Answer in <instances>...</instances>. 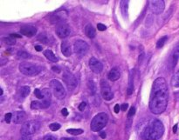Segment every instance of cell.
Listing matches in <instances>:
<instances>
[{"instance_id": "e0dca14e", "label": "cell", "mask_w": 179, "mask_h": 140, "mask_svg": "<svg viewBox=\"0 0 179 140\" xmlns=\"http://www.w3.org/2000/svg\"><path fill=\"white\" fill-rule=\"evenodd\" d=\"M38 40L45 44H53V43H54L53 37L46 33H40L38 37Z\"/></svg>"}, {"instance_id": "f1b7e54d", "label": "cell", "mask_w": 179, "mask_h": 140, "mask_svg": "<svg viewBox=\"0 0 179 140\" xmlns=\"http://www.w3.org/2000/svg\"><path fill=\"white\" fill-rule=\"evenodd\" d=\"M167 40H168V37H167V36H164V37H161V38L157 41V43H156V47H157V48H162V47L164 45V44L166 43Z\"/></svg>"}, {"instance_id": "f6af8a7d", "label": "cell", "mask_w": 179, "mask_h": 140, "mask_svg": "<svg viewBox=\"0 0 179 140\" xmlns=\"http://www.w3.org/2000/svg\"><path fill=\"white\" fill-rule=\"evenodd\" d=\"M177 131H178V124L174 125V127H173V132H174V133H176V132H177Z\"/></svg>"}, {"instance_id": "7c38bea8", "label": "cell", "mask_w": 179, "mask_h": 140, "mask_svg": "<svg viewBox=\"0 0 179 140\" xmlns=\"http://www.w3.org/2000/svg\"><path fill=\"white\" fill-rule=\"evenodd\" d=\"M70 33H71V30L67 25H66L64 23L58 25V26L56 28V34L60 38H65L70 35Z\"/></svg>"}, {"instance_id": "f35d334b", "label": "cell", "mask_w": 179, "mask_h": 140, "mask_svg": "<svg viewBox=\"0 0 179 140\" xmlns=\"http://www.w3.org/2000/svg\"><path fill=\"white\" fill-rule=\"evenodd\" d=\"M120 110H121V106H120L119 105H115L114 108V112H115V113H119Z\"/></svg>"}, {"instance_id": "6da1fadb", "label": "cell", "mask_w": 179, "mask_h": 140, "mask_svg": "<svg viewBox=\"0 0 179 140\" xmlns=\"http://www.w3.org/2000/svg\"><path fill=\"white\" fill-rule=\"evenodd\" d=\"M169 90L168 85L163 77L156 78L152 86L150 93L148 107L152 113L161 114L165 110L168 105Z\"/></svg>"}, {"instance_id": "ee69618b", "label": "cell", "mask_w": 179, "mask_h": 140, "mask_svg": "<svg viewBox=\"0 0 179 140\" xmlns=\"http://www.w3.org/2000/svg\"><path fill=\"white\" fill-rule=\"evenodd\" d=\"M35 50L37 51H42V46L41 45H35Z\"/></svg>"}, {"instance_id": "4316f807", "label": "cell", "mask_w": 179, "mask_h": 140, "mask_svg": "<svg viewBox=\"0 0 179 140\" xmlns=\"http://www.w3.org/2000/svg\"><path fill=\"white\" fill-rule=\"evenodd\" d=\"M171 84L175 87H179V70L173 76V77L171 79Z\"/></svg>"}, {"instance_id": "ba28073f", "label": "cell", "mask_w": 179, "mask_h": 140, "mask_svg": "<svg viewBox=\"0 0 179 140\" xmlns=\"http://www.w3.org/2000/svg\"><path fill=\"white\" fill-rule=\"evenodd\" d=\"M62 78H63V81L66 84V85H67V89L69 91H72V90H74L76 88L77 84H78L77 78L69 70H65L64 71Z\"/></svg>"}, {"instance_id": "f546056e", "label": "cell", "mask_w": 179, "mask_h": 140, "mask_svg": "<svg viewBox=\"0 0 179 140\" xmlns=\"http://www.w3.org/2000/svg\"><path fill=\"white\" fill-rule=\"evenodd\" d=\"M88 88H89V90L91 91L90 93L92 95L95 94V92H96V86H95V84L93 81H89L88 82Z\"/></svg>"}, {"instance_id": "7dc6e473", "label": "cell", "mask_w": 179, "mask_h": 140, "mask_svg": "<svg viewBox=\"0 0 179 140\" xmlns=\"http://www.w3.org/2000/svg\"><path fill=\"white\" fill-rule=\"evenodd\" d=\"M60 140H74L73 139H71V138H62Z\"/></svg>"}, {"instance_id": "bcb514c9", "label": "cell", "mask_w": 179, "mask_h": 140, "mask_svg": "<svg viewBox=\"0 0 179 140\" xmlns=\"http://www.w3.org/2000/svg\"><path fill=\"white\" fill-rule=\"evenodd\" d=\"M101 138L102 139H105L106 138V133L105 132H102L101 133Z\"/></svg>"}, {"instance_id": "7402d4cb", "label": "cell", "mask_w": 179, "mask_h": 140, "mask_svg": "<svg viewBox=\"0 0 179 140\" xmlns=\"http://www.w3.org/2000/svg\"><path fill=\"white\" fill-rule=\"evenodd\" d=\"M44 55H45V57L48 60H50V61H52V62L56 63V62L59 61L58 58L54 55V53H53L51 50H45V51H44Z\"/></svg>"}, {"instance_id": "4fadbf2b", "label": "cell", "mask_w": 179, "mask_h": 140, "mask_svg": "<svg viewBox=\"0 0 179 140\" xmlns=\"http://www.w3.org/2000/svg\"><path fill=\"white\" fill-rule=\"evenodd\" d=\"M67 13L66 11H60L56 12L54 15L52 16L51 21H52L53 24L60 25V24H63L64 20L67 18Z\"/></svg>"}, {"instance_id": "9c48e42d", "label": "cell", "mask_w": 179, "mask_h": 140, "mask_svg": "<svg viewBox=\"0 0 179 140\" xmlns=\"http://www.w3.org/2000/svg\"><path fill=\"white\" fill-rule=\"evenodd\" d=\"M73 49L77 55H79L80 57H82L87 54V52L88 51V44L85 41L79 39L74 42Z\"/></svg>"}, {"instance_id": "c3c4849f", "label": "cell", "mask_w": 179, "mask_h": 140, "mask_svg": "<svg viewBox=\"0 0 179 140\" xmlns=\"http://www.w3.org/2000/svg\"><path fill=\"white\" fill-rule=\"evenodd\" d=\"M0 95H1V96L3 95V90H2V89H0Z\"/></svg>"}, {"instance_id": "9a60e30c", "label": "cell", "mask_w": 179, "mask_h": 140, "mask_svg": "<svg viewBox=\"0 0 179 140\" xmlns=\"http://www.w3.org/2000/svg\"><path fill=\"white\" fill-rule=\"evenodd\" d=\"M20 32H21V34L26 36L28 37H32L36 35L37 29L32 25H23L20 28Z\"/></svg>"}, {"instance_id": "d590c367", "label": "cell", "mask_w": 179, "mask_h": 140, "mask_svg": "<svg viewBox=\"0 0 179 140\" xmlns=\"http://www.w3.org/2000/svg\"><path fill=\"white\" fill-rule=\"evenodd\" d=\"M97 28H98V30H99L100 32H104V31L107 29L106 25H103V24H98Z\"/></svg>"}, {"instance_id": "d6a6232c", "label": "cell", "mask_w": 179, "mask_h": 140, "mask_svg": "<svg viewBox=\"0 0 179 140\" xmlns=\"http://www.w3.org/2000/svg\"><path fill=\"white\" fill-rule=\"evenodd\" d=\"M34 95H35L36 98H37L38 99L42 100V99L44 98V95H43V93H42V91H40L39 89H35V90H34Z\"/></svg>"}, {"instance_id": "ac0fdd59", "label": "cell", "mask_w": 179, "mask_h": 140, "mask_svg": "<svg viewBox=\"0 0 179 140\" xmlns=\"http://www.w3.org/2000/svg\"><path fill=\"white\" fill-rule=\"evenodd\" d=\"M179 60V43L176 45V47L173 50V52L170 56V65L172 68H174Z\"/></svg>"}, {"instance_id": "52a82bcc", "label": "cell", "mask_w": 179, "mask_h": 140, "mask_svg": "<svg viewBox=\"0 0 179 140\" xmlns=\"http://www.w3.org/2000/svg\"><path fill=\"white\" fill-rule=\"evenodd\" d=\"M50 87L53 96L58 99H63L66 97V90L62 84L56 79H53L50 82Z\"/></svg>"}, {"instance_id": "5bb4252c", "label": "cell", "mask_w": 179, "mask_h": 140, "mask_svg": "<svg viewBox=\"0 0 179 140\" xmlns=\"http://www.w3.org/2000/svg\"><path fill=\"white\" fill-rule=\"evenodd\" d=\"M89 67L94 73H101L103 70V65L95 58H91L89 60Z\"/></svg>"}, {"instance_id": "60d3db41", "label": "cell", "mask_w": 179, "mask_h": 140, "mask_svg": "<svg viewBox=\"0 0 179 140\" xmlns=\"http://www.w3.org/2000/svg\"><path fill=\"white\" fill-rule=\"evenodd\" d=\"M128 107H129V105H128V104H123V105L121 106V110L125 111V110L128 109Z\"/></svg>"}, {"instance_id": "5b68a950", "label": "cell", "mask_w": 179, "mask_h": 140, "mask_svg": "<svg viewBox=\"0 0 179 140\" xmlns=\"http://www.w3.org/2000/svg\"><path fill=\"white\" fill-rule=\"evenodd\" d=\"M40 124L36 120H29L24 123L21 128V136H28L33 137V134L39 130Z\"/></svg>"}, {"instance_id": "ab89813d", "label": "cell", "mask_w": 179, "mask_h": 140, "mask_svg": "<svg viewBox=\"0 0 179 140\" xmlns=\"http://www.w3.org/2000/svg\"><path fill=\"white\" fill-rule=\"evenodd\" d=\"M61 113L63 116H67L68 115V110H67V108H63L62 110H61Z\"/></svg>"}, {"instance_id": "e575fe53", "label": "cell", "mask_w": 179, "mask_h": 140, "mask_svg": "<svg viewBox=\"0 0 179 140\" xmlns=\"http://www.w3.org/2000/svg\"><path fill=\"white\" fill-rule=\"evenodd\" d=\"M135 113H136V108H135L134 106H132V107L130 108V110H129V113H128V117L129 118V117H133V116L135 115Z\"/></svg>"}, {"instance_id": "7bdbcfd3", "label": "cell", "mask_w": 179, "mask_h": 140, "mask_svg": "<svg viewBox=\"0 0 179 140\" xmlns=\"http://www.w3.org/2000/svg\"><path fill=\"white\" fill-rule=\"evenodd\" d=\"M10 37H13V38H19V37H21V36L20 35H18V34H14V33L10 34Z\"/></svg>"}, {"instance_id": "3957f363", "label": "cell", "mask_w": 179, "mask_h": 140, "mask_svg": "<svg viewBox=\"0 0 179 140\" xmlns=\"http://www.w3.org/2000/svg\"><path fill=\"white\" fill-rule=\"evenodd\" d=\"M107 121H108V117H107L106 113H104V112L98 113L92 119L90 128L94 132H100L101 130H102L106 126V125L107 124Z\"/></svg>"}, {"instance_id": "d4e9b609", "label": "cell", "mask_w": 179, "mask_h": 140, "mask_svg": "<svg viewBox=\"0 0 179 140\" xmlns=\"http://www.w3.org/2000/svg\"><path fill=\"white\" fill-rule=\"evenodd\" d=\"M132 71L133 70H131V72H130V75H129V87H128V94L129 95H131L132 94V92H133V91H134V79H133V77H132Z\"/></svg>"}, {"instance_id": "277c9868", "label": "cell", "mask_w": 179, "mask_h": 140, "mask_svg": "<svg viewBox=\"0 0 179 140\" xmlns=\"http://www.w3.org/2000/svg\"><path fill=\"white\" fill-rule=\"evenodd\" d=\"M42 93L44 95V98L40 101H33L31 104L32 109H46L51 105L52 102V92L49 89L45 88L42 90Z\"/></svg>"}, {"instance_id": "8992f818", "label": "cell", "mask_w": 179, "mask_h": 140, "mask_svg": "<svg viewBox=\"0 0 179 140\" xmlns=\"http://www.w3.org/2000/svg\"><path fill=\"white\" fill-rule=\"evenodd\" d=\"M19 70L26 76H36L40 73L41 67L28 62H23L19 65Z\"/></svg>"}, {"instance_id": "83f0119b", "label": "cell", "mask_w": 179, "mask_h": 140, "mask_svg": "<svg viewBox=\"0 0 179 140\" xmlns=\"http://www.w3.org/2000/svg\"><path fill=\"white\" fill-rule=\"evenodd\" d=\"M67 132L73 135V136H78V135H80L83 133V130H81V129H67Z\"/></svg>"}, {"instance_id": "d6986e66", "label": "cell", "mask_w": 179, "mask_h": 140, "mask_svg": "<svg viewBox=\"0 0 179 140\" xmlns=\"http://www.w3.org/2000/svg\"><path fill=\"white\" fill-rule=\"evenodd\" d=\"M61 52L64 56L66 57H70L72 55L71 45L68 41L65 40L61 44Z\"/></svg>"}, {"instance_id": "44dd1931", "label": "cell", "mask_w": 179, "mask_h": 140, "mask_svg": "<svg viewBox=\"0 0 179 140\" xmlns=\"http://www.w3.org/2000/svg\"><path fill=\"white\" fill-rule=\"evenodd\" d=\"M85 33H86L87 37H89V38H94L95 37V35H96V32H95L94 28L90 24L86 25V27H85Z\"/></svg>"}, {"instance_id": "ffe728a7", "label": "cell", "mask_w": 179, "mask_h": 140, "mask_svg": "<svg viewBox=\"0 0 179 140\" xmlns=\"http://www.w3.org/2000/svg\"><path fill=\"white\" fill-rule=\"evenodd\" d=\"M120 77H121V71L116 67L112 68L107 74V77L111 81H116L120 78Z\"/></svg>"}, {"instance_id": "b9f144b4", "label": "cell", "mask_w": 179, "mask_h": 140, "mask_svg": "<svg viewBox=\"0 0 179 140\" xmlns=\"http://www.w3.org/2000/svg\"><path fill=\"white\" fill-rule=\"evenodd\" d=\"M52 70H53L54 72H57V73L60 72V69L59 67H57V66H53V67L52 68Z\"/></svg>"}, {"instance_id": "484cf974", "label": "cell", "mask_w": 179, "mask_h": 140, "mask_svg": "<svg viewBox=\"0 0 179 140\" xmlns=\"http://www.w3.org/2000/svg\"><path fill=\"white\" fill-rule=\"evenodd\" d=\"M18 57L19 58H24V59H27V58H32L31 54H29L26 51H21V50L18 51Z\"/></svg>"}, {"instance_id": "603a6c76", "label": "cell", "mask_w": 179, "mask_h": 140, "mask_svg": "<svg viewBox=\"0 0 179 140\" xmlns=\"http://www.w3.org/2000/svg\"><path fill=\"white\" fill-rule=\"evenodd\" d=\"M121 13L124 18H128V8H129V1H121Z\"/></svg>"}, {"instance_id": "836d02e7", "label": "cell", "mask_w": 179, "mask_h": 140, "mask_svg": "<svg viewBox=\"0 0 179 140\" xmlns=\"http://www.w3.org/2000/svg\"><path fill=\"white\" fill-rule=\"evenodd\" d=\"M12 117H13V116H12L11 113H10V112H9V113H6L5 116H4V120H5V122H6L7 124H10Z\"/></svg>"}, {"instance_id": "4dcf8cb0", "label": "cell", "mask_w": 179, "mask_h": 140, "mask_svg": "<svg viewBox=\"0 0 179 140\" xmlns=\"http://www.w3.org/2000/svg\"><path fill=\"white\" fill-rule=\"evenodd\" d=\"M3 41L6 44H16V41H15V38L11 37H4L3 38Z\"/></svg>"}, {"instance_id": "1f68e13d", "label": "cell", "mask_w": 179, "mask_h": 140, "mask_svg": "<svg viewBox=\"0 0 179 140\" xmlns=\"http://www.w3.org/2000/svg\"><path fill=\"white\" fill-rule=\"evenodd\" d=\"M60 127H61V125H60V124H58V123H53V124H51V125H49L50 130L53 131V132H56V131L60 130Z\"/></svg>"}, {"instance_id": "74e56055", "label": "cell", "mask_w": 179, "mask_h": 140, "mask_svg": "<svg viewBox=\"0 0 179 140\" xmlns=\"http://www.w3.org/2000/svg\"><path fill=\"white\" fill-rule=\"evenodd\" d=\"M44 140H57V139L53 135H46L44 137Z\"/></svg>"}, {"instance_id": "8fae6325", "label": "cell", "mask_w": 179, "mask_h": 140, "mask_svg": "<svg viewBox=\"0 0 179 140\" xmlns=\"http://www.w3.org/2000/svg\"><path fill=\"white\" fill-rule=\"evenodd\" d=\"M150 9L153 13L158 15L161 14L165 8V3L163 0H155V1H150L149 3Z\"/></svg>"}, {"instance_id": "7a4b0ae2", "label": "cell", "mask_w": 179, "mask_h": 140, "mask_svg": "<svg viewBox=\"0 0 179 140\" xmlns=\"http://www.w3.org/2000/svg\"><path fill=\"white\" fill-rule=\"evenodd\" d=\"M164 133V126L158 119L150 120L143 127L141 136L145 140H157L162 138Z\"/></svg>"}, {"instance_id": "cb8c5ba5", "label": "cell", "mask_w": 179, "mask_h": 140, "mask_svg": "<svg viewBox=\"0 0 179 140\" xmlns=\"http://www.w3.org/2000/svg\"><path fill=\"white\" fill-rule=\"evenodd\" d=\"M30 87L28 86H23L19 89V91H18V94L20 96L21 98H26L29 94H30Z\"/></svg>"}, {"instance_id": "8d00e7d4", "label": "cell", "mask_w": 179, "mask_h": 140, "mask_svg": "<svg viewBox=\"0 0 179 140\" xmlns=\"http://www.w3.org/2000/svg\"><path fill=\"white\" fill-rule=\"evenodd\" d=\"M86 106H87L86 102H81V103L80 104V105H79V110H80V111H83V110H85Z\"/></svg>"}, {"instance_id": "30bf717a", "label": "cell", "mask_w": 179, "mask_h": 140, "mask_svg": "<svg viewBox=\"0 0 179 140\" xmlns=\"http://www.w3.org/2000/svg\"><path fill=\"white\" fill-rule=\"evenodd\" d=\"M101 92L102 95V98L107 100V101H110L113 99L114 98V93L112 92V90L110 88V85L108 84L106 80L102 79L101 81Z\"/></svg>"}, {"instance_id": "2e32d148", "label": "cell", "mask_w": 179, "mask_h": 140, "mask_svg": "<svg viewBox=\"0 0 179 140\" xmlns=\"http://www.w3.org/2000/svg\"><path fill=\"white\" fill-rule=\"evenodd\" d=\"M26 119V114L22 110H18L14 112L13 115V121L16 125L23 124Z\"/></svg>"}]
</instances>
